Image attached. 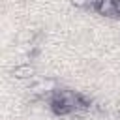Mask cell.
<instances>
[{
  "label": "cell",
  "instance_id": "2",
  "mask_svg": "<svg viewBox=\"0 0 120 120\" xmlns=\"http://www.w3.org/2000/svg\"><path fill=\"white\" fill-rule=\"evenodd\" d=\"M32 73H34V69L30 66H21V68L15 69V75L17 77H32Z\"/></svg>",
  "mask_w": 120,
  "mask_h": 120
},
{
  "label": "cell",
  "instance_id": "3",
  "mask_svg": "<svg viewBox=\"0 0 120 120\" xmlns=\"http://www.w3.org/2000/svg\"><path fill=\"white\" fill-rule=\"evenodd\" d=\"M86 0H73V4H77V6H81V4H84Z\"/></svg>",
  "mask_w": 120,
  "mask_h": 120
},
{
  "label": "cell",
  "instance_id": "1",
  "mask_svg": "<svg viewBox=\"0 0 120 120\" xmlns=\"http://www.w3.org/2000/svg\"><path fill=\"white\" fill-rule=\"evenodd\" d=\"M114 2L112 0H101V4H99V11L101 13H112L114 11Z\"/></svg>",
  "mask_w": 120,
  "mask_h": 120
}]
</instances>
